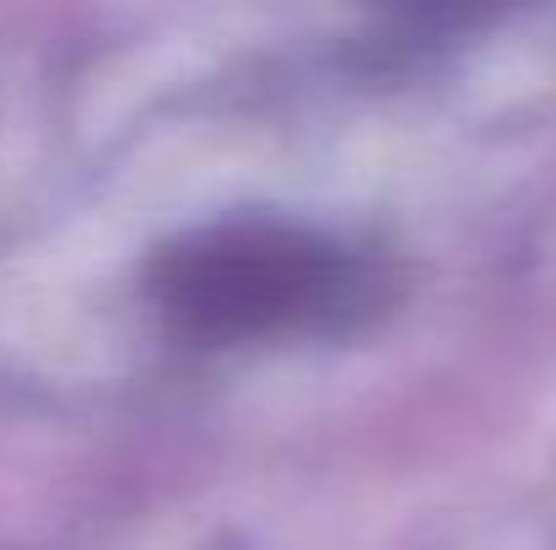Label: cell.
<instances>
[{
  "instance_id": "1",
  "label": "cell",
  "mask_w": 556,
  "mask_h": 550,
  "mask_svg": "<svg viewBox=\"0 0 556 550\" xmlns=\"http://www.w3.org/2000/svg\"><path fill=\"white\" fill-rule=\"evenodd\" d=\"M168 330L194 346L308 335L368 303L363 265L325 232L276 216L194 227L152 259L147 281Z\"/></svg>"
}]
</instances>
